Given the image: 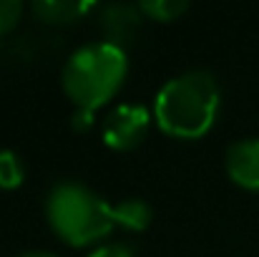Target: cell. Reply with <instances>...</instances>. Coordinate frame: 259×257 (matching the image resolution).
<instances>
[{
    "instance_id": "3",
    "label": "cell",
    "mask_w": 259,
    "mask_h": 257,
    "mask_svg": "<svg viewBox=\"0 0 259 257\" xmlns=\"http://www.w3.org/2000/svg\"><path fill=\"white\" fill-rule=\"evenodd\" d=\"M126 48L108 41H93L78 46L66 58L61 71V86L66 96L76 103V108L96 111L118 93V88L126 81Z\"/></svg>"
},
{
    "instance_id": "2",
    "label": "cell",
    "mask_w": 259,
    "mask_h": 257,
    "mask_svg": "<svg viewBox=\"0 0 259 257\" xmlns=\"http://www.w3.org/2000/svg\"><path fill=\"white\" fill-rule=\"evenodd\" d=\"M46 219L51 230L73 247L96 245L116 230L113 204L78 179H61L48 189Z\"/></svg>"
},
{
    "instance_id": "8",
    "label": "cell",
    "mask_w": 259,
    "mask_h": 257,
    "mask_svg": "<svg viewBox=\"0 0 259 257\" xmlns=\"http://www.w3.org/2000/svg\"><path fill=\"white\" fill-rule=\"evenodd\" d=\"M151 217H154V209L146 199L141 197H126L121 199L118 204H113V222L116 227L121 230H128V232H144L149 225H151Z\"/></svg>"
},
{
    "instance_id": "1",
    "label": "cell",
    "mask_w": 259,
    "mask_h": 257,
    "mask_svg": "<svg viewBox=\"0 0 259 257\" xmlns=\"http://www.w3.org/2000/svg\"><path fill=\"white\" fill-rule=\"evenodd\" d=\"M222 108V88L211 71L189 68L164 81L154 96V121L176 139L204 136Z\"/></svg>"
},
{
    "instance_id": "11",
    "label": "cell",
    "mask_w": 259,
    "mask_h": 257,
    "mask_svg": "<svg viewBox=\"0 0 259 257\" xmlns=\"http://www.w3.org/2000/svg\"><path fill=\"white\" fill-rule=\"evenodd\" d=\"M23 15V3L20 0H0V35L10 33Z\"/></svg>"
},
{
    "instance_id": "5",
    "label": "cell",
    "mask_w": 259,
    "mask_h": 257,
    "mask_svg": "<svg viewBox=\"0 0 259 257\" xmlns=\"http://www.w3.org/2000/svg\"><path fill=\"white\" fill-rule=\"evenodd\" d=\"M96 13H98V28L103 33V41L116 43L121 48L123 43L134 41L144 25V10L134 3H106L98 5Z\"/></svg>"
},
{
    "instance_id": "4",
    "label": "cell",
    "mask_w": 259,
    "mask_h": 257,
    "mask_svg": "<svg viewBox=\"0 0 259 257\" xmlns=\"http://www.w3.org/2000/svg\"><path fill=\"white\" fill-rule=\"evenodd\" d=\"M151 121H154V114L149 106L118 103L106 114V119L101 124L103 144L113 152H131L146 139Z\"/></svg>"
},
{
    "instance_id": "9",
    "label": "cell",
    "mask_w": 259,
    "mask_h": 257,
    "mask_svg": "<svg viewBox=\"0 0 259 257\" xmlns=\"http://www.w3.org/2000/svg\"><path fill=\"white\" fill-rule=\"evenodd\" d=\"M25 179V162L13 149H0V189H18Z\"/></svg>"
},
{
    "instance_id": "6",
    "label": "cell",
    "mask_w": 259,
    "mask_h": 257,
    "mask_svg": "<svg viewBox=\"0 0 259 257\" xmlns=\"http://www.w3.org/2000/svg\"><path fill=\"white\" fill-rule=\"evenodd\" d=\"M224 169L237 187L259 192V136L232 141L224 154Z\"/></svg>"
},
{
    "instance_id": "13",
    "label": "cell",
    "mask_w": 259,
    "mask_h": 257,
    "mask_svg": "<svg viewBox=\"0 0 259 257\" xmlns=\"http://www.w3.org/2000/svg\"><path fill=\"white\" fill-rule=\"evenodd\" d=\"M93 124H96V111H91V108H76L71 116V126L76 131H88V129H93Z\"/></svg>"
},
{
    "instance_id": "12",
    "label": "cell",
    "mask_w": 259,
    "mask_h": 257,
    "mask_svg": "<svg viewBox=\"0 0 259 257\" xmlns=\"http://www.w3.org/2000/svg\"><path fill=\"white\" fill-rule=\"evenodd\" d=\"M88 257H134V250L123 242H103L91 250Z\"/></svg>"
},
{
    "instance_id": "7",
    "label": "cell",
    "mask_w": 259,
    "mask_h": 257,
    "mask_svg": "<svg viewBox=\"0 0 259 257\" xmlns=\"http://www.w3.org/2000/svg\"><path fill=\"white\" fill-rule=\"evenodd\" d=\"M96 8L98 5L86 3V0H35L30 5L35 18L48 25H71Z\"/></svg>"
},
{
    "instance_id": "10",
    "label": "cell",
    "mask_w": 259,
    "mask_h": 257,
    "mask_svg": "<svg viewBox=\"0 0 259 257\" xmlns=\"http://www.w3.org/2000/svg\"><path fill=\"white\" fill-rule=\"evenodd\" d=\"M139 8L144 10L146 18L159 20V23H169L189 10V3L186 0H141Z\"/></svg>"
},
{
    "instance_id": "14",
    "label": "cell",
    "mask_w": 259,
    "mask_h": 257,
    "mask_svg": "<svg viewBox=\"0 0 259 257\" xmlns=\"http://www.w3.org/2000/svg\"><path fill=\"white\" fill-rule=\"evenodd\" d=\"M13 257H58L56 252H48V250H25V252H18Z\"/></svg>"
}]
</instances>
